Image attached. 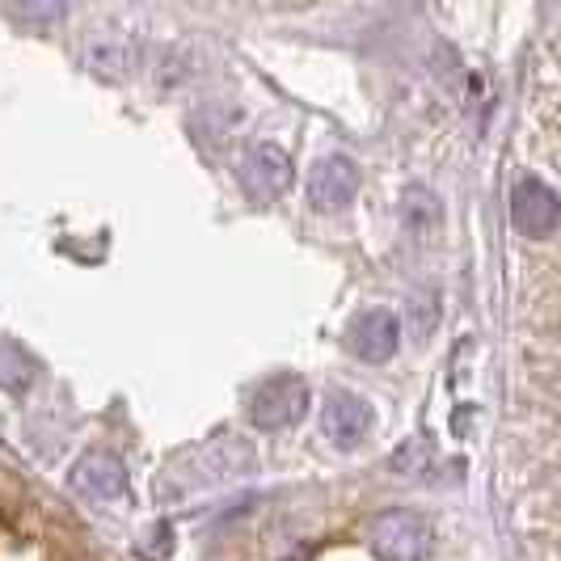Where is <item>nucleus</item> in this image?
I'll return each mask as SVG.
<instances>
[{
  "mask_svg": "<svg viewBox=\"0 0 561 561\" xmlns=\"http://www.w3.org/2000/svg\"><path fill=\"white\" fill-rule=\"evenodd\" d=\"M346 351L364 364H389L401 351V321L389 309H364L346 325Z\"/></svg>",
  "mask_w": 561,
  "mask_h": 561,
  "instance_id": "20e7f679",
  "label": "nucleus"
},
{
  "mask_svg": "<svg viewBox=\"0 0 561 561\" xmlns=\"http://www.w3.org/2000/svg\"><path fill=\"white\" fill-rule=\"evenodd\" d=\"M250 465H253V451L241 439L225 435V439H211L203 448L186 451V478H182V485H211V481L237 478Z\"/></svg>",
  "mask_w": 561,
  "mask_h": 561,
  "instance_id": "423d86ee",
  "label": "nucleus"
},
{
  "mask_svg": "<svg viewBox=\"0 0 561 561\" xmlns=\"http://www.w3.org/2000/svg\"><path fill=\"white\" fill-rule=\"evenodd\" d=\"M401 225L410 228L414 237H431L439 228V198L431 195L426 186H405L401 191Z\"/></svg>",
  "mask_w": 561,
  "mask_h": 561,
  "instance_id": "9b49d317",
  "label": "nucleus"
},
{
  "mask_svg": "<svg viewBox=\"0 0 561 561\" xmlns=\"http://www.w3.org/2000/svg\"><path fill=\"white\" fill-rule=\"evenodd\" d=\"M72 490L84 499H118L127 490V469L111 451H84L72 465Z\"/></svg>",
  "mask_w": 561,
  "mask_h": 561,
  "instance_id": "9d476101",
  "label": "nucleus"
},
{
  "mask_svg": "<svg viewBox=\"0 0 561 561\" xmlns=\"http://www.w3.org/2000/svg\"><path fill=\"white\" fill-rule=\"evenodd\" d=\"M237 178H241V186L253 203H275L291 186V157L279 144H253L237 165Z\"/></svg>",
  "mask_w": 561,
  "mask_h": 561,
  "instance_id": "7ed1b4c3",
  "label": "nucleus"
},
{
  "mask_svg": "<svg viewBox=\"0 0 561 561\" xmlns=\"http://www.w3.org/2000/svg\"><path fill=\"white\" fill-rule=\"evenodd\" d=\"M245 414L257 431H287L309 414V385L291 371H279V376H271L253 389Z\"/></svg>",
  "mask_w": 561,
  "mask_h": 561,
  "instance_id": "f257e3e1",
  "label": "nucleus"
},
{
  "mask_svg": "<svg viewBox=\"0 0 561 561\" xmlns=\"http://www.w3.org/2000/svg\"><path fill=\"white\" fill-rule=\"evenodd\" d=\"M34 359L22 355V346H0V389L4 393H26L30 385H34Z\"/></svg>",
  "mask_w": 561,
  "mask_h": 561,
  "instance_id": "f8f14e48",
  "label": "nucleus"
},
{
  "mask_svg": "<svg viewBox=\"0 0 561 561\" xmlns=\"http://www.w3.org/2000/svg\"><path fill=\"white\" fill-rule=\"evenodd\" d=\"M426 465H431V444L419 439V435L405 439V444L393 451V469L401 478H419V473H426Z\"/></svg>",
  "mask_w": 561,
  "mask_h": 561,
  "instance_id": "ddd939ff",
  "label": "nucleus"
},
{
  "mask_svg": "<svg viewBox=\"0 0 561 561\" xmlns=\"http://www.w3.org/2000/svg\"><path fill=\"white\" fill-rule=\"evenodd\" d=\"M371 549L380 561H426L431 558V524L414 511H385L371 524Z\"/></svg>",
  "mask_w": 561,
  "mask_h": 561,
  "instance_id": "f03ea898",
  "label": "nucleus"
},
{
  "mask_svg": "<svg viewBox=\"0 0 561 561\" xmlns=\"http://www.w3.org/2000/svg\"><path fill=\"white\" fill-rule=\"evenodd\" d=\"M558 216L561 203L553 186H545L540 178H524L515 186V195H511V225L519 228L524 237H533V241L553 237L558 232Z\"/></svg>",
  "mask_w": 561,
  "mask_h": 561,
  "instance_id": "39448f33",
  "label": "nucleus"
},
{
  "mask_svg": "<svg viewBox=\"0 0 561 561\" xmlns=\"http://www.w3.org/2000/svg\"><path fill=\"white\" fill-rule=\"evenodd\" d=\"M81 56L89 72H98V77H106V81H123V77H131V68H136V43H131L127 34H118V30H93V34L84 38Z\"/></svg>",
  "mask_w": 561,
  "mask_h": 561,
  "instance_id": "1a4fd4ad",
  "label": "nucleus"
},
{
  "mask_svg": "<svg viewBox=\"0 0 561 561\" xmlns=\"http://www.w3.org/2000/svg\"><path fill=\"white\" fill-rule=\"evenodd\" d=\"M367 426H371V405L359 393H330L321 410V435L337 451H351L364 444Z\"/></svg>",
  "mask_w": 561,
  "mask_h": 561,
  "instance_id": "6e6552de",
  "label": "nucleus"
},
{
  "mask_svg": "<svg viewBox=\"0 0 561 561\" xmlns=\"http://www.w3.org/2000/svg\"><path fill=\"white\" fill-rule=\"evenodd\" d=\"M359 195V165L351 157H321L309 173V203L317 211H342Z\"/></svg>",
  "mask_w": 561,
  "mask_h": 561,
  "instance_id": "0eeeda50",
  "label": "nucleus"
}]
</instances>
